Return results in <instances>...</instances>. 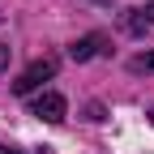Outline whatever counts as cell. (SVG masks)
Instances as JSON below:
<instances>
[{
	"label": "cell",
	"mask_w": 154,
	"mask_h": 154,
	"mask_svg": "<svg viewBox=\"0 0 154 154\" xmlns=\"http://www.w3.org/2000/svg\"><path fill=\"white\" fill-rule=\"evenodd\" d=\"M103 43H107V38H103V34H86V38H77V43L69 47V56H73V60H77V64H86V60H90V56H99V51H103Z\"/></svg>",
	"instance_id": "3957f363"
},
{
	"label": "cell",
	"mask_w": 154,
	"mask_h": 154,
	"mask_svg": "<svg viewBox=\"0 0 154 154\" xmlns=\"http://www.w3.org/2000/svg\"><path fill=\"white\" fill-rule=\"evenodd\" d=\"M64 111H69V103H64V94H56V90L38 94V99L30 103V116H38V120H47V124H60Z\"/></svg>",
	"instance_id": "7a4b0ae2"
},
{
	"label": "cell",
	"mask_w": 154,
	"mask_h": 154,
	"mask_svg": "<svg viewBox=\"0 0 154 154\" xmlns=\"http://www.w3.org/2000/svg\"><path fill=\"white\" fill-rule=\"evenodd\" d=\"M150 124H154V111H150Z\"/></svg>",
	"instance_id": "ba28073f"
},
{
	"label": "cell",
	"mask_w": 154,
	"mask_h": 154,
	"mask_svg": "<svg viewBox=\"0 0 154 154\" xmlns=\"http://www.w3.org/2000/svg\"><path fill=\"white\" fill-rule=\"evenodd\" d=\"M5 64H9V47L0 43V69H5Z\"/></svg>",
	"instance_id": "8992f818"
},
{
	"label": "cell",
	"mask_w": 154,
	"mask_h": 154,
	"mask_svg": "<svg viewBox=\"0 0 154 154\" xmlns=\"http://www.w3.org/2000/svg\"><path fill=\"white\" fill-rule=\"evenodd\" d=\"M128 69H133V73H154V51H137V56L128 60Z\"/></svg>",
	"instance_id": "5b68a950"
},
{
	"label": "cell",
	"mask_w": 154,
	"mask_h": 154,
	"mask_svg": "<svg viewBox=\"0 0 154 154\" xmlns=\"http://www.w3.org/2000/svg\"><path fill=\"white\" fill-rule=\"evenodd\" d=\"M0 154H9V150H5V146H0Z\"/></svg>",
	"instance_id": "52a82bcc"
},
{
	"label": "cell",
	"mask_w": 154,
	"mask_h": 154,
	"mask_svg": "<svg viewBox=\"0 0 154 154\" xmlns=\"http://www.w3.org/2000/svg\"><path fill=\"white\" fill-rule=\"evenodd\" d=\"M56 69H60L56 56H43V60L26 64L22 73H17V82H13V94H30V90H38L43 82H51V77H56Z\"/></svg>",
	"instance_id": "6da1fadb"
},
{
	"label": "cell",
	"mask_w": 154,
	"mask_h": 154,
	"mask_svg": "<svg viewBox=\"0 0 154 154\" xmlns=\"http://www.w3.org/2000/svg\"><path fill=\"white\" fill-rule=\"evenodd\" d=\"M154 26V5H146V9H128V17H124V30L128 34H146Z\"/></svg>",
	"instance_id": "277c9868"
}]
</instances>
